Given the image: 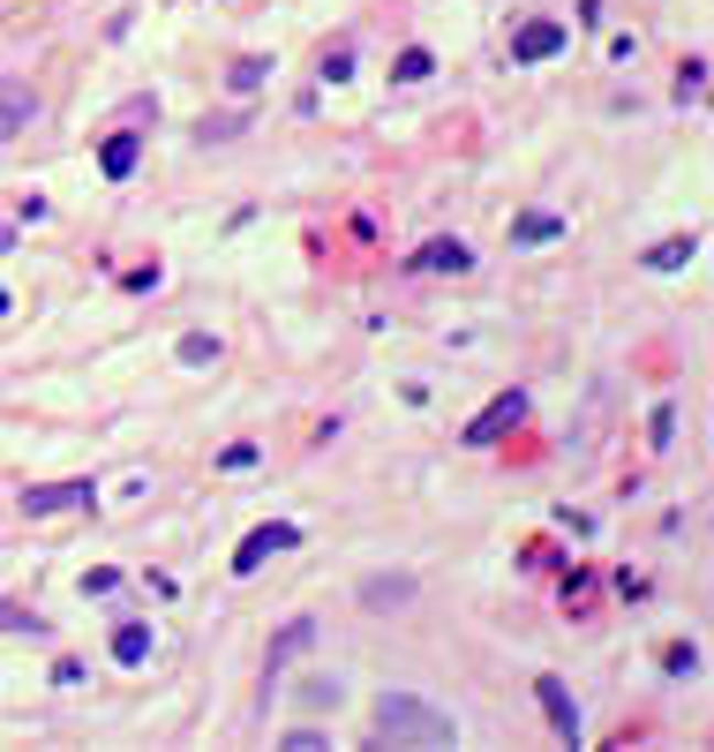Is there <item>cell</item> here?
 Instances as JSON below:
<instances>
[{
	"label": "cell",
	"mask_w": 714,
	"mask_h": 752,
	"mask_svg": "<svg viewBox=\"0 0 714 752\" xmlns=\"http://www.w3.org/2000/svg\"><path fill=\"white\" fill-rule=\"evenodd\" d=\"M377 730L391 745H459V730H452V715L414 700V692H383L377 700Z\"/></svg>",
	"instance_id": "6da1fadb"
},
{
	"label": "cell",
	"mask_w": 714,
	"mask_h": 752,
	"mask_svg": "<svg viewBox=\"0 0 714 752\" xmlns=\"http://www.w3.org/2000/svg\"><path fill=\"white\" fill-rule=\"evenodd\" d=\"M294 542H301L294 519H263V527H249V535H241V549H234V572L249 580V572H263L279 549H294Z\"/></svg>",
	"instance_id": "7a4b0ae2"
},
{
	"label": "cell",
	"mask_w": 714,
	"mask_h": 752,
	"mask_svg": "<svg viewBox=\"0 0 714 752\" xmlns=\"http://www.w3.org/2000/svg\"><path fill=\"white\" fill-rule=\"evenodd\" d=\"M519 421H527V391H497L482 415L466 421V444H497V437H505V429H519Z\"/></svg>",
	"instance_id": "3957f363"
},
{
	"label": "cell",
	"mask_w": 714,
	"mask_h": 752,
	"mask_svg": "<svg viewBox=\"0 0 714 752\" xmlns=\"http://www.w3.org/2000/svg\"><path fill=\"white\" fill-rule=\"evenodd\" d=\"M76 504H98V490H90V482H39V490H23V512H31V519L76 512Z\"/></svg>",
	"instance_id": "277c9868"
},
{
	"label": "cell",
	"mask_w": 714,
	"mask_h": 752,
	"mask_svg": "<svg viewBox=\"0 0 714 752\" xmlns=\"http://www.w3.org/2000/svg\"><path fill=\"white\" fill-rule=\"evenodd\" d=\"M534 700H542V715H549V730L564 738V745H580V708H572V692L556 685V677H534Z\"/></svg>",
	"instance_id": "5b68a950"
},
{
	"label": "cell",
	"mask_w": 714,
	"mask_h": 752,
	"mask_svg": "<svg viewBox=\"0 0 714 752\" xmlns=\"http://www.w3.org/2000/svg\"><path fill=\"white\" fill-rule=\"evenodd\" d=\"M564 53V23H519L511 31V61H549Z\"/></svg>",
	"instance_id": "8992f818"
},
{
	"label": "cell",
	"mask_w": 714,
	"mask_h": 752,
	"mask_svg": "<svg viewBox=\"0 0 714 752\" xmlns=\"http://www.w3.org/2000/svg\"><path fill=\"white\" fill-rule=\"evenodd\" d=\"M407 271H452V279H459V271H474V249L452 234V241H429V249H414V264H407Z\"/></svg>",
	"instance_id": "52a82bcc"
},
{
	"label": "cell",
	"mask_w": 714,
	"mask_h": 752,
	"mask_svg": "<svg viewBox=\"0 0 714 752\" xmlns=\"http://www.w3.org/2000/svg\"><path fill=\"white\" fill-rule=\"evenodd\" d=\"M31 114H39V90H31V84H0V143H8V136H23Z\"/></svg>",
	"instance_id": "ba28073f"
},
{
	"label": "cell",
	"mask_w": 714,
	"mask_h": 752,
	"mask_svg": "<svg viewBox=\"0 0 714 752\" xmlns=\"http://www.w3.org/2000/svg\"><path fill=\"white\" fill-rule=\"evenodd\" d=\"M136 159H143V136H106V143H98V166H106V181H128V173H136Z\"/></svg>",
	"instance_id": "9c48e42d"
},
{
	"label": "cell",
	"mask_w": 714,
	"mask_h": 752,
	"mask_svg": "<svg viewBox=\"0 0 714 752\" xmlns=\"http://www.w3.org/2000/svg\"><path fill=\"white\" fill-rule=\"evenodd\" d=\"M556 234H564V218H556V211H527V218L511 226V241H519V249H534V241H556Z\"/></svg>",
	"instance_id": "30bf717a"
},
{
	"label": "cell",
	"mask_w": 714,
	"mask_h": 752,
	"mask_svg": "<svg viewBox=\"0 0 714 752\" xmlns=\"http://www.w3.org/2000/svg\"><path fill=\"white\" fill-rule=\"evenodd\" d=\"M113 663H121V669L151 663V625H121V632H113Z\"/></svg>",
	"instance_id": "8fae6325"
},
{
	"label": "cell",
	"mask_w": 714,
	"mask_h": 752,
	"mask_svg": "<svg viewBox=\"0 0 714 752\" xmlns=\"http://www.w3.org/2000/svg\"><path fill=\"white\" fill-rule=\"evenodd\" d=\"M692 234H677V241H662V249H647V271H677V264H692Z\"/></svg>",
	"instance_id": "7c38bea8"
},
{
	"label": "cell",
	"mask_w": 714,
	"mask_h": 752,
	"mask_svg": "<svg viewBox=\"0 0 714 752\" xmlns=\"http://www.w3.org/2000/svg\"><path fill=\"white\" fill-rule=\"evenodd\" d=\"M677 98H684V106L707 98V61H684V68H677Z\"/></svg>",
	"instance_id": "4fadbf2b"
},
{
	"label": "cell",
	"mask_w": 714,
	"mask_h": 752,
	"mask_svg": "<svg viewBox=\"0 0 714 752\" xmlns=\"http://www.w3.org/2000/svg\"><path fill=\"white\" fill-rule=\"evenodd\" d=\"M309 640H316V625H309V617H301V625H286V632H279V647H271V669L286 663V655H301Z\"/></svg>",
	"instance_id": "5bb4252c"
},
{
	"label": "cell",
	"mask_w": 714,
	"mask_h": 752,
	"mask_svg": "<svg viewBox=\"0 0 714 752\" xmlns=\"http://www.w3.org/2000/svg\"><path fill=\"white\" fill-rule=\"evenodd\" d=\"M429 68H436V61H429V53H399V68H391V84H421V76H429Z\"/></svg>",
	"instance_id": "9a60e30c"
},
{
	"label": "cell",
	"mask_w": 714,
	"mask_h": 752,
	"mask_svg": "<svg viewBox=\"0 0 714 752\" xmlns=\"http://www.w3.org/2000/svg\"><path fill=\"white\" fill-rule=\"evenodd\" d=\"M181 362H188V369H204V362H218V339L188 332V339H181Z\"/></svg>",
	"instance_id": "2e32d148"
},
{
	"label": "cell",
	"mask_w": 714,
	"mask_h": 752,
	"mask_svg": "<svg viewBox=\"0 0 714 752\" xmlns=\"http://www.w3.org/2000/svg\"><path fill=\"white\" fill-rule=\"evenodd\" d=\"M0 632H45L39 610H15V602H0Z\"/></svg>",
	"instance_id": "e0dca14e"
},
{
	"label": "cell",
	"mask_w": 714,
	"mask_h": 752,
	"mask_svg": "<svg viewBox=\"0 0 714 752\" xmlns=\"http://www.w3.org/2000/svg\"><path fill=\"white\" fill-rule=\"evenodd\" d=\"M346 76H354V53L332 45V53H324V84H346Z\"/></svg>",
	"instance_id": "ac0fdd59"
},
{
	"label": "cell",
	"mask_w": 714,
	"mask_h": 752,
	"mask_svg": "<svg viewBox=\"0 0 714 752\" xmlns=\"http://www.w3.org/2000/svg\"><path fill=\"white\" fill-rule=\"evenodd\" d=\"M263 76H271V61H234V90H256Z\"/></svg>",
	"instance_id": "d6986e66"
},
{
	"label": "cell",
	"mask_w": 714,
	"mask_h": 752,
	"mask_svg": "<svg viewBox=\"0 0 714 752\" xmlns=\"http://www.w3.org/2000/svg\"><path fill=\"white\" fill-rule=\"evenodd\" d=\"M414 580H369V602H407Z\"/></svg>",
	"instance_id": "ffe728a7"
},
{
	"label": "cell",
	"mask_w": 714,
	"mask_h": 752,
	"mask_svg": "<svg viewBox=\"0 0 714 752\" xmlns=\"http://www.w3.org/2000/svg\"><path fill=\"white\" fill-rule=\"evenodd\" d=\"M218 466H226V474H241V466H256V444H226V452H218Z\"/></svg>",
	"instance_id": "44dd1931"
},
{
	"label": "cell",
	"mask_w": 714,
	"mask_h": 752,
	"mask_svg": "<svg viewBox=\"0 0 714 752\" xmlns=\"http://www.w3.org/2000/svg\"><path fill=\"white\" fill-rule=\"evenodd\" d=\"M662 669H670V677H684V669H700V647H670V655H662Z\"/></svg>",
	"instance_id": "7402d4cb"
},
{
	"label": "cell",
	"mask_w": 714,
	"mask_h": 752,
	"mask_svg": "<svg viewBox=\"0 0 714 752\" xmlns=\"http://www.w3.org/2000/svg\"><path fill=\"white\" fill-rule=\"evenodd\" d=\"M647 437H654V452H662V444L677 437V415H670V407H654V429H647Z\"/></svg>",
	"instance_id": "603a6c76"
},
{
	"label": "cell",
	"mask_w": 714,
	"mask_h": 752,
	"mask_svg": "<svg viewBox=\"0 0 714 752\" xmlns=\"http://www.w3.org/2000/svg\"><path fill=\"white\" fill-rule=\"evenodd\" d=\"M0 316H8V287H0Z\"/></svg>",
	"instance_id": "cb8c5ba5"
}]
</instances>
